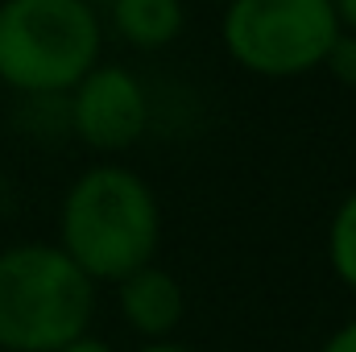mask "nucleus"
Wrapping results in <instances>:
<instances>
[{
  "mask_svg": "<svg viewBox=\"0 0 356 352\" xmlns=\"http://www.w3.org/2000/svg\"><path fill=\"white\" fill-rule=\"evenodd\" d=\"M58 249L91 282H120L154 262L162 241V207L137 170L104 162L71 182L58 211Z\"/></svg>",
  "mask_w": 356,
  "mask_h": 352,
  "instance_id": "obj_1",
  "label": "nucleus"
},
{
  "mask_svg": "<svg viewBox=\"0 0 356 352\" xmlns=\"http://www.w3.org/2000/svg\"><path fill=\"white\" fill-rule=\"evenodd\" d=\"M95 282L58 245H13L0 253V349L58 352L88 336Z\"/></svg>",
  "mask_w": 356,
  "mask_h": 352,
  "instance_id": "obj_2",
  "label": "nucleus"
},
{
  "mask_svg": "<svg viewBox=\"0 0 356 352\" xmlns=\"http://www.w3.org/2000/svg\"><path fill=\"white\" fill-rule=\"evenodd\" d=\"M99 17L83 0H0V83L25 95L71 91L99 63Z\"/></svg>",
  "mask_w": 356,
  "mask_h": 352,
  "instance_id": "obj_3",
  "label": "nucleus"
},
{
  "mask_svg": "<svg viewBox=\"0 0 356 352\" xmlns=\"http://www.w3.org/2000/svg\"><path fill=\"white\" fill-rule=\"evenodd\" d=\"M220 33L236 67L266 79H294L323 67L340 21L332 0H228Z\"/></svg>",
  "mask_w": 356,
  "mask_h": 352,
  "instance_id": "obj_4",
  "label": "nucleus"
},
{
  "mask_svg": "<svg viewBox=\"0 0 356 352\" xmlns=\"http://www.w3.org/2000/svg\"><path fill=\"white\" fill-rule=\"evenodd\" d=\"M149 104L145 88L129 67H91L71 88V129L99 154H120L145 137Z\"/></svg>",
  "mask_w": 356,
  "mask_h": 352,
  "instance_id": "obj_5",
  "label": "nucleus"
},
{
  "mask_svg": "<svg viewBox=\"0 0 356 352\" xmlns=\"http://www.w3.org/2000/svg\"><path fill=\"white\" fill-rule=\"evenodd\" d=\"M120 290V315L129 319V328L145 340H166L182 319V286L175 273L158 269V265H141L129 278L116 282Z\"/></svg>",
  "mask_w": 356,
  "mask_h": 352,
  "instance_id": "obj_6",
  "label": "nucleus"
},
{
  "mask_svg": "<svg viewBox=\"0 0 356 352\" xmlns=\"http://www.w3.org/2000/svg\"><path fill=\"white\" fill-rule=\"evenodd\" d=\"M116 33L137 50H162L182 33V0H108Z\"/></svg>",
  "mask_w": 356,
  "mask_h": 352,
  "instance_id": "obj_7",
  "label": "nucleus"
},
{
  "mask_svg": "<svg viewBox=\"0 0 356 352\" xmlns=\"http://www.w3.org/2000/svg\"><path fill=\"white\" fill-rule=\"evenodd\" d=\"M327 262H332V273L356 290V191L336 207L327 224Z\"/></svg>",
  "mask_w": 356,
  "mask_h": 352,
  "instance_id": "obj_8",
  "label": "nucleus"
},
{
  "mask_svg": "<svg viewBox=\"0 0 356 352\" xmlns=\"http://www.w3.org/2000/svg\"><path fill=\"white\" fill-rule=\"evenodd\" d=\"M323 67L332 71V79H336V83L356 88V33H348V29H340V33H336V42H332V50H327Z\"/></svg>",
  "mask_w": 356,
  "mask_h": 352,
  "instance_id": "obj_9",
  "label": "nucleus"
},
{
  "mask_svg": "<svg viewBox=\"0 0 356 352\" xmlns=\"http://www.w3.org/2000/svg\"><path fill=\"white\" fill-rule=\"evenodd\" d=\"M319 352H356V319L353 323H344V328H336Z\"/></svg>",
  "mask_w": 356,
  "mask_h": 352,
  "instance_id": "obj_10",
  "label": "nucleus"
},
{
  "mask_svg": "<svg viewBox=\"0 0 356 352\" xmlns=\"http://www.w3.org/2000/svg\"><path fill=\"white\" fill-rule=\"evenodd\" d=\"M332 8H336V21H340V29L356 33V0H332Z\"/></svg>",
  "mask_w": 356,
  "mask_h": 352,
  "instance_id": "obj_11",
  "label": "nucleus"
},
{
  "mask_svg": "<svg viewBox=\"0 0 356 352\" xmlns=\"http://www.w3.org/2000/svg\"><path fill=\"white\" fill-rule=\"evenodd\" d=\"M58 352H112V344H108V340H95V336H79V340L63 344Z\"/></svg>",
  "mask_w": 356,
  "mask_h": 352,
  "instance_id": "obj_12",
  "label": "nucleus"
},
{
  "mask_svg": "<svg viewBox=\"0 0 356 352\" xmlns=\"http://www.w3.org/2000/svg\"><path fill=\"white\" fill-rule=\"evenodd\" d=\"M141 352H191V349H182V344H175V340H149Z\"/></svg>",
  "mask_w": 356,
  "mask_h": 352,
  "instance_id": "obj_13",
  "label": "nucleus"
},
{
  "mask_svg": "<svg viewBox=\"0 0 356 352\" xmlns=\"http://www.w3.org/2000/svg\"><path fill=\"white\" fill-rule=\"evenodd\" d=\"M83 4H91V8H95V4H108V0H83Z\"/></svg>",
  "mask_w": 356,
  "mask_h": 352,
  "instance_id": "obj_14",
  "label": "nucleus"
},
{
  "mask_svg": "<svg viewBox=\"0 0 356 352\" xmlns=\"http://www.w3.org/2000/svg\"><path fill=\"white\" fill-rule=\"evenodd\" d=\"M216 4H228V0H216Z\"/></svg>",
  "mask_w": 356,
  "mask_h": 352,
  "instance_id": "obj_15",
  "label": "nucleus"
}]
</instances>
